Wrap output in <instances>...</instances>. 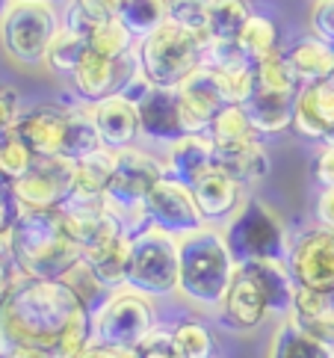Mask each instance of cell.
<instances>
[{"label":"cell","instance_id":"cell-1","mask_svg":"<svg viewBox=\"0 0 334 358\" xmlns=\"http://www.w3.org/2000/svg\"><path fill=\"white\" fill-rule=\"evenodd\" d=\"M42 347L57 358H86L95 343V314L66 281L21 275L0 302V358L15 347Z\"/></svg>","mask_w":334,"mask_h":358},{"label":"cell","instance_id":"cell-2","mask_svg":"<svg viewBox=\"0 0 334 358\" xmlns=\"http://www.w3.org/2000/svg\"><path fill=\"white\" fill-rule=\"evenodd\" d=\"M9 255L27 278L62 281L83 261L80 246L68 237L62 210H21L9 231Z\"/></svg>","mask_w":334,"mask_h":358},{"label":"cell","instance_id":"cell-3","mask_svg":"<svg viewBox=\"0 0 334 358\" xmlns=\"http://www.w3.org/2000/svg\"><path fill=\"white\" fill-rule=\"evenodd\" d=\"M177 252H181L177 290L196 305L219 308L237 273V261L231 258L225 234L213 225H204L177 240Z\"/></svg>","mask_w":334,"mask_h":358},{"label":"cell","instance_id":"cell-4","mask_svg":"<svg viewBox=\"0 0 334 358\" xmlns=\"http://www.w3.org/2000/svg\"><path fill=\"white\" fill-rule=\"evenodd\" d=\"M163 178H166V166L145 155V151L136 148L115 151V166L104 196V208L124 225V231L131 237L151 228L145 220V199L154 189V184L163 181Z\"/></svg>","mask_w":334,"mask_h":358},{"label":"cell","instance_id":"cell-5","mask_svg":"<svg viewBox=\"0 0 334 358\" xmlns=\"http://www.w3.org/2000/svg\"><path fill=\"white\" fill-rule=\"evenodd\" d=\"M204 54H208V39L166 21L157 33L143 39L139 66L151 86L177 89L204 66Z\"/></svg>","mask_w":334,"mask_h":358},{"label":"cell","instance_id":"cell-6","mask_svg":"<svg viewBox=\"0 0 334 358\" xmlns=\"http://www.w3.org/2000/svg\"><path fill=\"white\" fill-rule=\"evenodd\" d=\"M62 21L54 3L9 0L0 15V45L21 66H42Z\"/></svg>","mask_w":334,"mask_h":358},{"label":"cell","instance_id":"cell-7","mask_svg":"<svg viewBox=\"0 0 334 358\" xmlns=\"http://www.w3.org/2000/svg\"><path fill=\"white\" fill-rule=\"evenodd\" d=\"M222 234L237 266L258 264V261H284V255L290 252L284 222L258 199H249L242 204L231 216V222L225 225Z\"/></svg>","mask_w":334,"mask_h":358},{"label":"cell","instance_id":"cell-8","mask_svg":"<svg viewBox=\"0 0 334 358\" xmlns=\"http://www.w3.org/2000/svg\"><path fill=\"white\" fill-rule=\"evenodd\" d=\"M181 281V252L177 237L148 228V231L131 237V273L127 287L143 296H169Z\"/></svg>","mask_w":334,"mask_h":358},{"label":"cell","instance_id":"cell-9","mask_svg":"<svg viewBox=\"0 0 334 358\" xmlns=\"http://www.w3.org/2000/svg\"><path fill=\"white\" fill-rule=\"evenodd\" d=\"M157 329L154 308L148 296L131 287L115 290L107 305L95 314V343H112V347H139L151 331Z\"/></svg>","mask_w":334,"mask_h":358},{"label":"cell","instance_id":"cell-10","mask_svg":"<svg viewBox=\"0 0 334 358\" xmlns=\"http://www.w3.org/2000/svg\"><path fill=\"white\" fill-rule=\"evenodd\" d=\"M74 184V160L68 157H38L33 169L12 181L21 210H62L71 201Z\"/></svg>","mask_w":334,"mask_h":358},{"label":"cell","instance_id":"cell-11","mask_svg":"<svg viewBox=\"0 0 334 358\" xmlns=\"http://www.w3.org/2000/svg\"><path fill=\"white\" fill-rule=\"evenodd\" d=\"M287 270L302 290L334 293V231L317 228L302 234L287 252Z\"/></svg>","mask_w":334,"mask_h":358},{"label":"cell","instance_id":"cell-12","mask_svg":"<svg viewBox=\"0 0 334 358\" xmlns=\"http://www.w3.org/2000/svg\"><path fill=\"white\" fill-rule=\"evenodd\" d=\"M145 220L151 228L172 234L177 240L204 228L192 189L187 184L172 181V178H163V181L154 184V189L145 199Z\"/></svg>","mask_w":334,"mask_h":358},{"label":"cell","instance_id":"cell-13","mask_svg":"<svg viewBox=\"0 0 334 358\" xmlns=\"http://www.w3.org/2000/svg\"><path fill=\"white\" fill-rule=\"evenodd\" d=\"M139 71H143L139 54L136 57L127 54L122 59H107V57H98L89 50L83 57V62L77 66V71L71 74V80H74L77 95L95 107L112 95H122L127 89V83H131Z\"/></svg>","mask_w":334,"mask_h":358},{"label":"cell","instance_id":"cell-14","mask_svg":"<svg viewBox=\"0 0 334 358\" xmlns=\"http://www.w3.org/2000/svg\"><path fill=\"white\" fill-rule=\"evenodd\" d=\"M177 104H181V122L187 134H210L213 119L219 116L222 107H228L219 74L201 66L184 86H177Z\"/></svg>","mask_w":334,"mask_h":358},{"label":"cell","instance_id":"cell-15","mask_svg":"<svg viewBox=\"0 0 334 358\" xmlns=\"http://www.w3.org/2000/svg\"><path fill=\"white\" fill-rule=\"evenodd\" d=\"M293 127L311 143L334 145V83L302 86L293 110Z\"/></svg>","mask_w":334,"mask_h":358},{"label":"cell","instance_id":"cell-16","mask_svg":"<svg viewBox=\"0 0 334 358\" xmlns=\"http://www.w3.org/2000/svg\"><path fill=\"white\" fill-rule=\"evenodd\" d=\"M192 199L198 204V213L204 225H219V222H231V216L240 210V189L242 184L237 178H231L222 166H210L196 184L189 187Z\"/></svg>","mask_w":334,"mask_h":358},{"label":"cell","instance_id":"cell-17","mask_svg":"<svg viewBox=\"0 0 334 358\" xmlns=\"http://www.w3.org/2000/svg\"><path fill=\"white\" fill-rule=\"evenodd\" d=\"M219 311H222V323L237 331L258 329L269 317V305H266L263 290L258 287V281H254V275L246 266H237L234 281H231Z\"/></svg>","mask_w":334,"mask_h":358},{"label":"cell","instance_id":"cell-18","mask_svg":"<svg viewBox=\"0 0 334 358\" xmlns=\"http://www.w3.org/2000/svg\"><path fill=\"white\" fill-rule=\"evenodd\" d=\"M139 134L154 139V143H177L184 139V122H181V104H177V89H157L139 101Z\"/></svg>","mask_w":334,"mask_h":358},{"label":"cell","instance_id":"cell-19","mask_svg":"<svg viewBox=\"0 0 334 358\" xmlns=\"http://www.w3.org/2000/svg\"><path fill=\"white\" fill-rule=\"evenodd\" d=\"M68 110L59 107H33L21 113L15 122V134L30 145L36 157H59L62 136H66Z\"/></svg>","mask_w":334,"mask_h":358},{"label":"cell","instance_id":"cell-20","mask_svg":"<svg viewBox=\"0 0 334 358\" xmlns=\"http://www.w3.org/2000/svg\"><path fill=\"white\" fill-rule=\"evenodd\" d=\"M95 124L101 134V143L107 151H124L133 148L139 136V107L133 101H127L124 95H112L107 101L92 107Z\"/></svg>","mask_w":334,"mask_h":358},{"label":"cell","instance_id":"cell-21","mask_svg":"<svg viewBox=\"0 0 334 358\" xmlns=\"http://www.w3.org/2000/svg\"><path fill=\"white\" fill-rule=\"evenodd\" d=\"M83 261L89 270L98 275V281L107 290H122L127 287V273H131V234L115 231L107 240L95 243L92 249L83 252Z\"/></svg>","mask_w":334,"mask_h":358},{"label":"cell","instance_id":"cell-22","mask_svg":"<svg viewBox=\"0 0 334 358\" xmlns=\"http://www.w3.org/2000/svg\"><path fill=\"white\" fill-rule=\"evenodd\" d=\"M216 163V148L208 134H187L169 145L166 155V178L192 187Z\"/></svg>","mask_w":334,"mask_h":358},{"label":"cell","instance_id":"cell-23","mask_svg":"<svg viewBox=\"0 0 334 358\" xmlns=\"http://www.w3.org/2000/svg\"><path fill=\"white\" fill-rule=\"evenodd\" d=\"M287 320L334 350V293L296 287V299H293V311Z\"/></svg>","mask_w":334,"mask_h":358},{"label":"cell","instance_id":"cell-24","mask_svg":"<svg viewBox=\"0 0 334 358\" xmlns=\"http://www.w3.org/2000/svg\"><path fill=\"white\" fill-rule=\"evenodd\" d=\"M112 166H115V151H107V148H101L98 155L86 157V160H77L68 204H101L104 201L110 178H112Z\"/></svg>","mask_w":334,"mask_h":358},{"label":"cell","instance_id":"cell-25","mask_svg":"<svg viewBox=\"0 0 334 358\" xmlns=\"http://www.w3.org/2000/svg\"><path fill=\"white\" fill-rule=\"evenodd\" d=\"M284 57H287V62L293 66V71L299 74L302 86L334 80V45L317 39V36L299 39Z\"/></svg>","mask_w":334,"mask_h":358},{"label":"cell","instance_id":"cell-26","mask_svg":"<svg viewBox=\"0 0 334 358\" xmlns=\"http://www.w3.org/2000/svg\"><path fill=\"white\" fill-rule=\"evenodd\" d=\"M242 266L254 275L258 287L263 290L269 314L290 317L293 299H296V285H293L290 270L284 266V261H258V264H242Z\"/></svg>","mask_w":334,"mask_h":358},{"label":"cell","instance_id":"cell-27","mask_svg":"<svg viewBox=\"0 0 334 358\" xmlns=\"http://www.w3.org/2000/svg\"><path fill=\"white\" fill-rule=\"evenodd\" d=\"M216 166L237 178L240 184H258L261 178L269 175V155L261 145L258 136L246 139L240 145H228V148H216Z\"/></svg>","mask_w":334,"mask_h":358},{"label":"cell","instance_id":"cell-28","mask_svg":"<svg viewBox=\"0 0 334 358\" xmlns=\"http://www.w3.org/2000/svg\"><path fill=\"white\" fill-rule=\"evenodd\" d=\"M293 110H296V98H284V95H269L254 89V95L246 104V116L254 127V134H281L284 127L293 124Z\"/></svg>","mask_w":334,"mask_h":358},{"label":"cell","instance_id":"cell-29","mask_svg":"<svg viewBox=\"0 0 334 358\" xmlns=\"http://www.w3.org/2000/svg\"><path fill=\"white\" fill-rule=\"evenodd\" d=\"M101 148H104V143H101V134H98V124H95V113L80 110V107L68 110L66 136H62V157L77 163V160L98 155Z\"/></svg>","mask_w":334,"mask_h":358},{"label":"cell","instance_id":"cell-30","mask_svg":"<svg viewBox=\"0 0 334 358\" xmlns=\"http://www.w3.org/2000/svg\"><path fill=\"white\" fill-rule=\"evenodd\" d=\"M252 21V9L246 0H213L208 42L210 45H237L240 33Z\"/></svg>","mask_w":334,"mask_h":358},{"label":"cell","instance_id":"cell-31","mask_svg":"<svg viewBox=\"0 0 334 358\" xmlns=\"http://www.w3.org/2000/svg\"><path fill=\"white\" fill-rule=\"evenodd\" d=\"M269 358H334V350L328 343L317 341L314 335H307L293 320H287L275 331L273 347H269Z\"/></svg>","mask_w":334,"mask_h":358},{"label":"cell","instance_id":"cell-32","mask_svg":"<svg viewBox=\"0 0 334 358\" xmlns=\"http://www.w3.org/2000/svg\"><path fill=\"white\" fill-rule=\"evenodd\" d=\"M115 18L124 24L133 39H148L169 21V12H166V0H122Z\"/></svg>","mask_w":334,"mask_h":358},{"label":"cell","instance_id":"cell-33","mask_svg":"<svg viewBox=\"0 0 334 358\" xmlns=\"http://www.w3.org/2000/svg\"><path fill=\"white\" fill-rule=\"evenodd\" d=\"M254 89L269 92V95L296 98L299 89H302V80H299V74L293 71V66L287 62L284 54H273L254 66Z\"/></svg>","mask_w":334,"mask_h":358},{"label":"cell","instance_id":"cell-34","mask_svg":"<svg viewBox=\"0 0 334 358\" xmlns=\"http://www.w3.org/2000/svg\"><path fill=\"white\" fill-rule=\"evenodd\" d=\"M86 54H89V36L59 27V33L54 36L50 50H48V66L59 74H74Z\"/></svg>","mask_w":334,"mask_h":358},{"label":"cell","instance_id":"cell-35","mask_svg":"<svg viewBox=\"0 0 334 358\" xmlns=\"http://www.w3.org/2000/svg\"><path fill=\"white\" fill-rule=\"evenodd\" d=\"M240 50L246 54V59L252 62V66H258V62H263L266 57L278 54V30L275 24L263 18V15H252V21L246 24V30L240 33L237 39Z\"/></svg>","mask_w":334,"mask_h":358},{"label":"cell","instance_id":"cell-36","mask_svg":"<svg viewBox=\"0 0 334 358\" xmlns=\"http://www.w3.org/2000/svg\"><path fill=\"white\" fill-rule=\"evenodd\" d=\"M208 136L213 139V148H228V145L246 143V139L258 136V134H254V127L246 116V107L228 104V107L219 110V116L213 119V127H210Z\"/></svg>","mask_w":334,"mask_h":358},{"label":"cell","instance_id":"cell-37","mask_svg":"<svg viewBox=\"0 0 334 358\" xmlns=\"http://www.w3.org/2000/svg\"><path fill=\"white\" fill-rule=\"evenodd\" d=\"M133 48V36L127 33V27L119 18H110V21H95L92 33H89V50L98 57H107V59H122L131 54Z\"/></svg>","mask_w":334,"mask_h":358},{"label":"cell","instance_id":"cell-38","mask_svg":"<svg viewBox=\"0 0 334 358\" xmlns=\"http://www.w3.org/2000/svg\"><path fill=\"white\" fill-rule=\"evenodd\" d=\"M210 6H213V0H166L169 24L196 33V36H201V39H208Z\"/></svg>","mask_w":334,"mask_h":358},{"label":"cell","instance_id":"cell-39","mask_svg":"<svg viewBox=\"0 0 334 358\" xmlns=\"http://www.w3.org/2000/svg\"><path fill=\"white\" fill-rule=\"evenodd\" d=\"M62 281H66V285L77 293V296H80V302H83L92 314H98V311L107 305V299L112 296V290H107L104 285H101L98 275L89 270V264H86V261L77 264L74 270H71L66 278H62Z\"/></svg>","mask_w":334,"mask_h":358},{"label":"cell","instance_id":"cell-40","mask_svg":"<svg viewBox=\"0 0 334 358\" xmlns=\"http://www.w3.org/2000/svg\"><path fill=\"white\" fill-rule=\"evenodd\" d=\"M172 338L177 343V350L184 352V358H213L216 341L210 335V329L198 323V320H181L172 329Z\"/></svg>","mask_w":334,"mask_h":358},{"label":"cell","instance_id":"cell-41","mask_svg":"<svg viewBox=\"0 0 334 358\" xmlns=\"http://www.w3.org/2000/svg\"><path fill=\"white\" fill-rule=\"evenodd\" d=\"M38 157L30 151V145L24 143V139L12 131L6 136H0V166H3V175H6V181H18V178H24L30 169H33V163Z\"/></svg>","mask_w":334,"mask_h":358},{"label":"cell","instance_id":"cell-42","mask_svg":"<svg viewBox=\"0 0 334 358\" xmlns=\"http://www.w3.org/2000/svg\"><path fill=\"white\" fill-rule=\"evenodd\" d=\"M139 358H184V352L177 350L172 331L154 329L151 335L139 343Z\"/></svg>","mask_w":334,"mask_h":358},{"label":"cell","instance_id":"cell-43","mask_svg":"<svg viewBox=\"0 0 334 358\" xmlns=\"http://www.w3.org/2000/svg\"><path fill=\"white\" fill-rule=\"evenodd\" d=\"M21 216V204L15 199V193H12L9 184H0V237H9L12 225L18 222Z\"/></svg>","mask_w":334,"mask_h":358},{"label":"cell","instance_id":"cell-44","mask_svg":"<svg viewBox=\"0 0 334 358\" xmlns=\"http://www.w3.org/2000/svg\"><path fill=\"white\" fill-rule=\"evenodd\" d=\"M314 33L317 39L334 45V0H319L314 9Z\"/></svg>","mask_w":334,"mask_h":358},{"label":"cell","instance_id":"cell-45","mask_svg":"<svg viewBox=\"0 0 334 358\" xmlns=\"http://www.w3.org/2000/svg\"><path fill=\"white\" fill-rule=\"evenodd\" d=\"M18 98L12 89L0 86V136H6L15 131V122H18Z\"/></svg>","mask_w":334,"mask_h":358},{"label":"cell","instance_id":"cell-46","mask_svg":"<svg viewBox=\"0 0 334 358\" xmlns=\"http://www.w3.org/2000/svg\"><path fill=\"white\" fill-rule=\"evenodd\" d=\"M74 3L86 12V18L110 21V18L119 15V3H122V0H74Z\"/></svg>","mask_w":334,"mask_h":358},{"label":"cell","instance_id":"cell-47","mask_svg":"<svg viewBox=\"0 0 334 358\" xmlns=\"http://www.w3.org/2000/svg\"><path fill=\"white\" fill-rule=\"evenodd\" d=\"M15 278H18V270H15V264H12V255H9V237H0V302L6 299V293H9Z\"/></svg>","mask_w":334,"mask_h":358},{"label":"cell","instance_id":"cell-48","mask_svg":"<svg viewBox=\"0 0 334 358\" xmlns=\"http://www.w3.org/2000/svg\"><path fill=\"white\" fill-rule=\"evenodd\" d=\"M317 220L323 228L334 231V187H323V193L317 199Z\"/></svg>","mask_w":334,"mask_h":358},{"label":"cell","instance_id":"cell-49","mask_svg":"<svg viewBox=\"0 0 334 358\" xmlns=\"http://www.w3.org/2000/svg\"><path fill=\"white\" fill-rule=\"evenodd\" d=\"M86 358H139V347H112V343H92Z\"/></svg>","mask_w":334,"mask_h":358},{"label":"cell","instance_id":"cell-50","mask_svg":"<svg viewBox=\"0 0 334 358\" xmlns=\"http://www.w3.org/2000/svg\"><path fill=\"white\" fill-rule=\"evenodd\" d=\"M317 181L323 187H334V145H326L317 160Z\"/></svg>","mask_w":334,"mask_h":358},{"label":"cell","instance_id":"cell-51","mask_svg":"<svg viewBox=\"0 0 334 358\" xmlns=\"http://www.w3.org/2000/svg\"><path fill=\"white\" fill-rule=\"evenodd\" d=\"M6 358H57V355L42 350V347H27V343H21V347H15Z\"/></svg>","mask_w":334,"mask_h":358},{"label":"cell","instance_id":"cell-52","mask_svg":"<svg viewBox=\"0 0 334 358\" xmlns=\"http://www.w3.org/2000/svg\"><path fill=\"white\" fill-rule=\"evenodd\" d=\"M30 3H59V0H30Z\"/></svg>","mask_w":334,"mask_h":358},{"label":"cell","instance_id":"cell-53","mask_svg":"<svg viewBox=\"0 0 334 358\" xmlns=\"http://www.w3.org/2000/svg\"><path fill=\"white\" fill-rule=\"evenodd\" d=\"M0 184H9V181H6V175H3V166H0Z\"/></svg>","mask_w":334,"mask_h":358}]
</instances>
